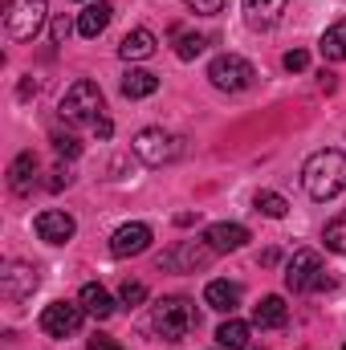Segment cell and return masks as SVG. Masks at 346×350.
Masks as SVG:
<instances>
[{"label":"cell","mask_w":346,"mask_h":350,"mask_svg":"<svg viewBox=\"0 0 346 350\" xmlns=\"http://www.w3.org/2000/svg\"><path fill=\"white\" fill-rule=\"evenodd\" d=\"M281 66H285L289 74H302V70L310 66V53H306V49H289V53L281 57Z\"/></svg>","instance_id":"obj_29"},{"label":"cell","mask_w":346,"mask_h":350,"mask_svg":"<svg viewBox=\"0 0 346 350\" xmlns=\"http://www.w3.org/2000/svg\"><path fill=\"white\" fill-rule=\"evenodd\" d=\"M183 4H187L196 16H216V12L224 8V0H183Z\"/></svg>","instance_id":"obj_31"},{"label":"cell","mask_w":346,"mask_h":350,"mask_svg":"<svg viewBox=\"0 0 346 350\" xmlns=\"http://www.w3.org/2000/svg\"><path fill=\"white\" fill-rule=\"evenodd\" d=\"M33 175H37V155H33V151H21V155L8 163V187H12L16 196H25V191L33 187Z\"/></svg>","instance_id":"obj_20"},{"label":"cell","mask_w":346,"mask_h":350,"mask_svg":"<svg viewBox=\"0 0 346 350\" xmlns=\"http://www.w3.org/2000/svg\"><path fill=\"white\" fill-rule=\"evenodd\" d=\"M74 33V25H70V16H53V25H49V37H53V45H66V37Z\"/></svg>","instance_id":"obj_30"},{"label":"cell","mask_w":346,"mask_h":350,"mask_svg":"<svg viewBox=\"0 0 346 350\" xmlns=\"http://www.w3.org/2000/svg\"><path fill=\"white\" fill-rule=\"evenodd\" d=\"M94 135H98V139H110V135H114V122H110V118L102 114V118L94 122Z\"/></svg>","instance_id":"obj_32"},{"label":"cell","mask_w":346,"mask_h":350,"mask_svg":"<svg viewBox=\"0 0 346 350\" xmlns=\"http://www.w3.org/2000/svg\"><path fill=\"white\" fill-rule=\"evenodd\" d=\"M118 53H122L127 62H147V57L155 53V33H151V29H131V33L122 37V45H118Z\"/></svg>","instance_id":"obj_19"},{"label":"cell","mask_w":346,"mask_h":350,"mask_svg":"<svg viewBox=\"0 0 346 350\" xmlns=\"http://www.w3.org/2000/svg\"><path fill=\"white\" fill-rule=\"evenodd\" d=\"M208 82L216 90H224V94H241V90H249L257 82V70H253V62H245L241 53H220V57H212V66H208Z\"/></svg>","instance_id":"obj_5"},{"label":"cell","mask_w":346,"mask_h":350,"mask_svg":"<svg viewBox=\"0 0 346 350\" xmlns=\"http://www.w3.org/2000/svg\"><path fill=\"white\" fill-rule=\"evenodd\" d=\"M343 350H346V347H343Z\"/></svg>","instance_id":"obj_35"},{"label":"cell","mask_w":346,"mask_h":350,"mask_svg":"<svg viewBox=\"0 0 346 350\" xmlns=\"http://www.w3.org/2000/svg\"><path fill=\"white\" fill-rule=\"evenodd\" d=\"M204 241L216 249V253H237L249 245V228L245 224H232V220H220V224H208Z\"/></svg>","instance_id":"obj_13"},{"label":"cell","mask_w":346,"mask_h":350,"mask_svg":"<svg viewBox=\"0 0 346 350\" xmlns=\"http://www.w3.org/2000/svg\"><path fill=\"white\" fill-rule=\"evenodd\" d=\"M110 16H114V8H110V4H102V0H94V4L82 8V16H78V33H82L86 41L102 37V33H106V25H110Z\"/></svg>","instance_id":"obj_18"},{"label":"cell","mask_w":346,"mask_h":350,"mask_svg":"<svg viewBox=\"0 0 346 350\" xmlns=\"http://www.w3.org/2000/svg\"><path fill=\"white\" fill-rule=\"evenodd\" d=\"M82 318H86L82 306H74V301H53V306L41 310V330H45L49 338H70V334L82 330Z\"/></svg>","instance_id":"obj_8"},{"label":"cell","mask_w":346,"mask_h":350,"mask_svg":"<svg viewBox=\"0 0 346 350\" xmlns=\"http://www.w3.org/2000/svg\"><path fill=\"white\" fill-rule=\"evenodd\" d=\"M212 245L204 241H179V245H172L163 257H159V269H172V273H196V269H204V265L212 261Z\"/></svg>","instance_id":"obj_9"},{"label":"cell","mask_w":346,"mask_h":350,"mask_svg":"<svg viewBox=\"0 0 346 350\" xmlns=\"http://www.w3.org/2000/svg\"><path fill=\"white\" fill-rule=\"evenodd\" d=\"M53 151H57V155H66V159H78V155H82V143H78L74 135L53 131Z\"/></svg>","instance_id":"obj_27"},{"label":"cell","mask_w":346,"mask_h":350,"mask_svg":"<svg viewBox=\"0 0 346 350\" xmlns=\"http://www.w3.org/2000/svg\"><path fill=\"white\" fill-rule=\"evenodd\" d=\"M151 326H155L159 338H168V342L187 338V334L200 326L196 301H187V297H163V301H155V310H151Z\"/></svg>","instance_id":"obj_2"},{"label":"cell","mask_w":346,"mask_h":350,"mask_svg":"<svg viewBox=\"0 0 346 350\" xmlns=\"http://www.w3.org/2000/svg\"><path fill=\"white\" fill-rule=\"evenodd\" d=\"M90 350H122V347H118L114 338H102V334H98V338H90Z\"/></svg>","instance_id":"obj_33"},{"label":"cell","mask_w":346,"mask_h":350,"mask_svg":"<svg viewBox=\"0 0 346 350\" xmlns=\"http://www.w3.org/2000/svg\"><path fill=\"white\" fill-rule=\"evenodd\" d=\"M204 306L216 310V314H232V310L241 306V285H232V281H208Z\"/></svg>","instance_id":"obj_15"},{"label":"cell","mask_w":346,"mask_h":350,"mask_svg":"<svg viewBox=\"0 0 346 350\" xmlns=\"http://www.w3.org/2000/svg\"><path fill=\"white\" fill-rule=\"evenodd\" d=\"M289 0H245V21L249 29H273L285 16Z\"/></svg>","instance_id":"obj_14"},{"label":"cell","mask_w":346,"mask_h":350,"mask_svg":"<svg viewBox=\"0 0 346 350\" xmlns=\"http://www.w3.org/2000/svg\"><path fill=\"white\" fill-rule=\"evenodd\" d=\"M318 49H322L326 62H343L346 57V16L343 21H334V25L322 33V45H318Z\"/></svg>","instance_id":"obj_23"},{"label":"cell","mask_w":346,"mask_h":350,"mask_svg":"<svg viewBox=\"0 0 346 350\" xmlns=\"http://www.w3.org/2000/svg\"><path fill=\"white\" fill-rule=\"evenodd\" d=\"M45 16H49V4L45 0H8L4 29H8L12 41H33L45 29Z\"/></svg>","instance_id":"obj_7"},{"label":"cell","mask_w":346,"mask_h":350,"mask_svg":"<svg viewBox=\"0 0 346 350\" xmlns=\"http://www.w3.org/2000/svg\"><path fill=\"white\" fill-rule=\"evenodd\" d=\"M33 228H37V237H41L45 245H70V241H74V232H78L74 216H70V212H57V208L41 212V216L33 220Z\"/></svg>","instance_id":"obj_11"},{"label":"cell","mask_w":346,"mask_h":350,"mask_svg":"<svg viewBox=\"0 0 346 350\" xmlns=\"http://www.w3.org/2000/svg\"><path fill=\"white\" fill-rule=\"evenodd\" d=\"M131 147H135V155H139L147 167H168V163H175V159L183 155V139L172 135V131H163V126H147V131H139Z\"/></svg>","instance_id":"obj_4"},{"label":"cell","mask_w":346,"mask_h":350,"mask_svg":"<svg viewBox=\"0 0 346 350\" xmlns=\"http://www.w3.org/2000/svg\"><path fill=\"white\" fill-rule=\"evenodd\" d=\"M253 208H257L261 216H273V220H281V216L289 212L285 196H277V191H257V196H253Z\"/></svg>","instance_id":"obj_25"},{"label":"cell","mask_w":346,"mask_h":350,"mask_svg":"<svg viewBox=\"0 0 346 350\" xmlns=\"http://www.w3.org/2000/svg\"><path fill=\"white\" fill-rule=\"evenodd\" d=\"M102 110H106V98H102L98 82H90V78H78L62 94V118L74 126H94L102 118Z\"/></svg>","instance_id":"obj_3"},{"label":"cell","mask_w":346,"mask_h":350,"mask_svg":"<svg viewBox=\"0 0 346 350\" xmlns=\"http://www.w3.org/2000/svg\"><path fill=\"white\" fill-rule=\"evenodd\" d=\"M334 281L326 277V269H322V257L314 253V249H297L289 265H285V289H293V293H306V289H330Z\"/></svg>","instance_id":"obj_6"},{"label":"cell","mask_w":346,"mask_h":350,"mask_svg":"<svg viewBox=\"0 0 346 350\" xmlns=\"http://www.w3.org/2000/svg\"><path fill=\"white\" fill-rule=\"evenodd\" d=\"M302 187H306V196L318 200V204L343 196L346 191V155L334 151V147L314 151V155L306 159V167H302Z\"/></svg>","instance_id":"obj_1"},{"label":"cell","mask_w":346,"mask_h":350,"mask_svg":"<svg viewBox=\"0 0 346 350\" xmlns=\"http://www.w3.org/2000/svg\"><path fill=\"white\" fill-rule=\"evenodd\" d=\"M78 306L86 310L90 318H98V322H106L110 314H114V297L98 285V281H90V285H82V293H78Z\"/></svg>","instance_id":"obj_17"},{"label":"cell","mask_w":346,"mask_h":350,"mask_svg":"<svg viewBox=\"0 0 346 350\" xmlns=\"http://www.w3.org/2000/svg\"><path fill=\"white\" fill-rule=\"evenodd\" d=\"M155 90H159V78L151 70H127L122 74V94L127 98H151Z\"/></svg>","instance_id":"obj_21"},{"label":"cell","mask_w":346,"mask_h":350,"mask_svg":"<svg viewBox=\"0 0 346 350\" xmlns=\"http://www.w3.org/2000/svg\"><path fill=\"white\" fill-rule=\"evenodd\" d=\"M37 285H41L37 269L25 265V261H12L4 273H0V293H4V301H25V297H33Z\"/></svg>","instance_id":"obj_10"},{"label":"cell","mask_w":346,"mask_h":350,"mask_svg":"<svg viewBox=\"0 0 346 350\" xmlns=\"http://www.w3.org/2000/svg\"><path fill=\"white\" fill-rule=\"evenodd\" d=\"M151 249V228L147 224H122V228H114V237H110V253L114 257H139V253H147Z\"/></svg>","instance_id":"obj_12"},{"label":"cell","mask_w":346,"mask_h":350,"mask_svg":"<svg viewBox=\"0 0 346 350\" xmlns=\"http://www.w3.org/2000/svg\"><path fill=\"white\" fill-rule=\"evenodd\" d=\"M253 322H257L261 330H281L285 322H289V310H285V297H277V293H269V297H261L257 310H253Z\"/></svg>","instance_id":"obj_16"},{"label":"cell","mask_w":346,"mask_h":350,"mask_svg":"<svg viewBox=\"0 0 346 350\" xmlns=\"http://www.w3.org/2000/svg\"><path fill=\"white\" fill-rule=\"evenodd\" d=\"M204 45H208V37H204V33H183V29H175V57H179V62L200 57V53H204Z\"/></svg>","instance_id":"obj_24"},{"label":"cell","mask_w":346,"mask_h":350,"mask_svg":"<svg viewBox=\"0 0 346 350\" xmlns=\"http://www.w3.org/2000/svg\"><path fill=\"white\" fill-rule=\"evenodd\" d=\"M249 322H237V318H228V322H220V330H216V342L220 350H245L249 347Z\"/></svg>","instance_id":"obj_22"},{"label":"cell","mask_w":346,"mask_h":350,"mask_svg":"<svg viewBox=\"0 0 346 350\" xmlns=\"http://www.w3.org/2000/svg\"><path fill=\"white\" fill-rule=\"evenodd\" d=\"M322 241H326V249H330V253H346V212H338V216L326 224Z\"/></svg>","instance_id":"obj_26"},{"label":"cell","mask_w":346,"mask_h":350,"mask_svg":"<svg viewBox=\"0 0 346 350\" xmlns=\"http://www.w3.org/2000/svg\"><path fill=\"white\" fill-rule=\"evenodd\" d=\"M118 297H122V306H143L147 301V285L143 281H122Z\"/></svg>","instance_id":"obj_28"},{"label":"cell","mask_w":346,"mask_h":350,"mask_svg":"<svg viewBox=\"0 0 346 350\" xmlns=\"http://www.w3.org/2000/svg\"><path fill=\"white\" fill-rule=\"evenodd\" d=\"M66 183H70V175H62V172H53V179H49V187H53V191H57V187H66Z\"/></svg>","instance_id":"obj_34"}]
</instances>
